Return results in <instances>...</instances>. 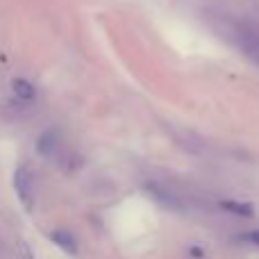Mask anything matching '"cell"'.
Here are the masks:
<instances>
[{
	"instance_id": "cell-1",
	"label": "cell",
	"mask_w": 259,
	"mask_h": 259,
	"mask_svg": "<svg viewBox=\"0 0 259 259\" xmlns=\"http://www.w3.org/2000/svg\"><path fill=\"white\" fill-rule=\"evenodd\" d=\"M230 39L243 50L250 59L259 62V25L252 21H232L225 30Z\"/></svg>"
},
{
	"instance_id": "cell-2",
	"label": "cell",
	"mask_w": 259,
	"mask_h": 259,
	"mask_svg": "<svg viewBox=\"0 0 259 259\" xmlns=\"http://www.w3.org/2000/svg\"><path fill=\"white\" fill-rule=\"evenodd\" d=\"M14 191H16L18 200L25 209L34 207V178L25 166H18L16 173H14Z\"/></svg>"
},
{
	"instance_id": "cell-3",
	"label": "cell",
	"mask_w": 259,
	"mask_h": 259,
	"mask_svg": "<svg viewBox=\"0 0 259 259\" xmlns=\"http://www.w3.org/2000/svg\"><path fill=\"white\" fill-rule=\"evenodd\" d=\"M59 148H62V137H59L57 130H46L36 141V150L44 157H55L59 152Z\"/></svg>"
},
{
	"instance_id": "cell-4",
	"label": "cell",
	"mask_w": 259,
	"mask_h": 259,
	"mask_svg": "<svg viewBox=\"0 0 259 259\" xmlns=\"http://www.w3.org/2000/svg\"><path fill=\"white\" fill-rule=\"evenodd\" d=\"M53 241L66 252H75L77 250V241H75V237H73L68 230H57V232H53Z\"/></svg>"
},
{
	"instance_id": "cell-5",
	"label": "cell",
	"mask_w": 259,
	"mask_h": 259,
	"mask_svg": "<svg viewBox=\"0 0 259 259\" xmlns=\"http://www.w3.org/2000/svg\"><path fill=\"white\" fill-rule=\"evenodd\" d=\"M12 89H14V96L21 98V100H32L34 94H36L34 87H32L27 80H21V77H16V80L12 82Z\"/></svg>"
},
{
	"instance_id": "cell-6",
	"label": "cell",
	"mask_w": 259,
	"mask_h": 259,
	"mask_svg": "<svg viewBox=\"0 0 259 259\" xmlns=\"http://www.w3.org/2000/svg\"><path fill=\"white\" fill-rule=\"evenodd\" d=\"M223 209L232 211V214H237V216H252L255 214L252 205H248V202H223Z\"/></svg>"
},
{
	"instance_id": "cell-7",
	"label": "cell",
	"mask_w": 259,
	"mask_h": 259,
	"mask_svg": "<svg viewBox=\"0 0 259 259\" xmlns=\"http://www.w3.org/2000/svg\"><path fill=\"white\" fill-rule=\"evenodd\" d=\"M239 241L250 243V246H259V228L257 230H250V232H243L241 237H239Z\"/></svg>"
}]
</instances>
